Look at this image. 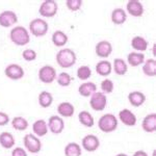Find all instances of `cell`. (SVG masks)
Instances as JSON below:
<instances>
[{
	"instance_id": "obj_1",
	"label": "cell",
	"mask_w": 156,
	"mask_h": 156,
	"mask_svg": "<svg viewBox=\"0 0 156 156\" xmlns=\"http://www.w3.org/2000/svg\"><path fill=\"white\" fill-rule=\"evenodd\" d=\"M77 60L76 53L72 49L64 48L60 49L56 54V62L60 68L69 69L73 67Z\"/></svg>"
},
{
	"instance_id": "obj_2",
	"label": "cell",
	"mask_w": 156,
	"mask_h": 156,
	"mask_svg": "<svg viewBox=\"0 0 156 156\" xmlns=\"http://www.w3.org/2000/svg\"><path fill=\"white\" fill-rule=\"evenodd\" d=\"M9 39L17 46H25L30 42V34L25 27L16 26L9 32Z\"/></svg>"
},
{
	"instance_id": "obj_3",
	"label": "cell",
	"mask_w": 156,
	"mask_h": 156,
	"mask_svg": "<svg viewBox=\"0 0 156 156\" xmlns=\"http://www.w3.org/2000/svg\"><path fill=\"white\" fill-rule=\"evenodd\" d=\"M118 119L115 115L112 114H106L103 115L101 118L98 121V127L102 132L105 133H110L115 131L118 128Z\"/></svg>"
},
{
	"instance_id": "obj_4",
	"label": "cell",
	"mask_w": 156,
	"mask_h": 156,
	"mask_svg": "<svg viewBox=\"0 0 156 156\" xmlns=\"http://www.w3.org/2000/svg\"><path fill=\"white\" fill-rule=\"evenodd\" d=\"M49 25L44 19L36 18L29 23V31L34 37H44L48 32Z\"/></svg>"
},
{
	"instance_id": "obj_5",
	"label": "cell",
	"mask_w": 156,
	"mask_h": 156,
	"mask_svg": "<svg viewBox=\"0 0 156 156\" xmlns=\"http://www.w3.org/2000/svg\"><path fill=\"white\" fill-rule=\"evenodd\" d=\"M58 5L54 0H45L41 3L39 9V14L44 18H52L57 14Z\"/></svg>"
},
{
	"instance_id": "obj_6",
	"label": "cell",
	"mask_w": 156,
	"mask_h": 156,
	"mask_svg": "<svg viewBox=\"0 0 156 156\" xmlns=\"http://www.w3.org/2000/svg\"><path fill=\"white\" fill-rule=\"evenodd\" d=\"M23 144L24 147L28 152L32 153V154H37L42 149V143L39 140V137L34 134L28 133L23 137Z\"/></svg>"
},
{
	"instance_id": "obj_7",
	"label": "cell",
	"mask_w": 156,
	"mask_h": 156,
	"mask_svg": "<svg viewBox=\"0 0 156 156\" xmlns=\"http://www.w3.org/2000/svg\"><path fill=\"white\" fill-rule=\"evenodd\" d=\"M107 98L102 92H96L90 97V105L96 112H102L106 107Z\"/></svg>"
},
{
	"instance_id": "obj_8",
	"label": "cell",
	"mask_w": 156,
	"mask_h": 156,
	"mask_svg": "<svg viewBox=\"0 0 156 156\" xmlns=\"http://www.w3.org/2000/svg\"><path fill=\"white\" fill-rule=\"evenodd\" d=\"M56 70L52 66H44L39 70V79L43 83L50 84L56 79Z\"/></svg>"
},
{
	"instance_id": "obj_9",
	"label": "cell",
	"mask_w": 156,
	"mask_h": 156,
	"mask_svg": "<svg viewBox=\"0 0 156 156\" xmlns=\"http://www.w3.org/2000/svg\"><path fill=\"white\" fill-rule=\"evenodd\" d=\"M48 130L51 131L53 134H59L65 129V122L62 117L59 115H52L48 120Z\"/></svg>"
},
{
	"instance_id": "obj_10",
	"label": "cell",
	"mask_w": 156,
	"mask_h": 156,
	"mask_svg": "<svg viewBox=\"0 0 156 156\" xmlns=\"http://www.w3.org/2000/svg\"><path fill=\"white\" fill-rule=\"evenodd\" d=\"M82 148L87 152H95L100 147V140L98 136L94 134H87L81 140Z\"/></svg>"
},
{
	"instance_id": "obj_11",
	"label": "cell",
	"mask_w": 156,
	"mask_h": 156,
	"mask_svg": "<svg viewBox=\"0 0 156 156\" xmlns=\"http://www.w3.org/2000/svg\"><path fill=\"white\" fill-rule=\"evenodd\" d=\"M4 74H5V76L7 78H9L12 80H20L24 76V70L19 65L11 64L5 68Z\"/></svg>"
},
{
	"instance_id": "obj_12",
	"label": "cell",
	"mask_w": 156,
	"mask_h": 156,
	"mask_svg": "<svg viewBox=\"0 0 156 156\" xmlns=\"http://www.w3.org/2000/svg\"><path fill=\"white\" fill-rule=\"evenodd\" d=\"M18 22V17L16 12L12 11H3L0 12V26L2 27H12Z\"/></svg>"
},
{
	"instance_id": "obj_13",
	"label": "cell",
	"mask_w": 156,
	"mask_h": 156,
	"mask_svg": "<svg viewBox=\"0 0 156 156\" xmlns=\"http://www.w3.org/2000/svg\"><path fill=\"white\" fill-rule=\"evenodd\" d=\"M126 9L127 12L132 17L138 18V17H142L144 14V5L140 1L137 0H130L127 2L126 4Z\"/></svg>"
},
{
	"instance_id": "obj_14",
	"label": "cell",
	"mask_w": 156,
	"mask_h": 156,
	"mask_svg": "<svg viewBox=\"0 0 156 156\" xmlns=\"http://www.w3.org/2000/svg\"><path fill=\"white\" fill-rule=\"evenodd\" d=\"M96 54L101 58H106L112 53V45L108 41H100L96 45Z\"/></svg>"
},
{
	"instance_id": "obj_15",
	"label": "cell",
	"mask_w": 156,
	"mask_h": 156,
	"mask_svg": "<svg viewBox=\"0 0 156 156\" xmlns=\"http://www.w3.org/2000/svg\"><path fill=\"white\" fill-rule=\"evenodd\" d=\"M119 119L125 126H129L132 127L136 124V117L133 114L131 110L127 109V108H124L119 112Z\"/></svg>"
},
{
	"instance_id": "obj_16",
	"label": "cell",
	"mask_w": 156,
	"mask_h": 156,
	"mask_svg": "<svg viewBox=\"0 0 156 156\" xmlns=\"http://www.w3.org/2000/svg\"><path fill=\"white\" fill-rule=\"evenodd\" d=\"M142 127L144 131L152 133L156 131V114H150L146 115L142 122Z\"/></svg>"
},
{
	"instance_id": "obj_17",
	"label": "cell",
	"mask_w": 156,
	"mask_h": 156,
	"mask_svg": "<svg viewBox=\"0 0 156 156\" xmlns=\"http://www.w3.org/2000/svg\"><path fill=\"white\" fill-rule=\"evenodd\" d=\"M32 131H34V135H37V137L45 136L48 132V125L47 122L43 119L37 120L36 122L32 124Z\"/></svg>"
},
{
	"instance_id": "obj_18",
	"label": "cell",
	"mask_w": 156,
	"mask_h": 156,
	"mask_svg": "<svg viewBox=\"0 0 156 156\" xmlns=\"http://www.w3.org/2000/svg\"><path fill=\"white\" fill-rule=\"evenodd\" d=\"M128 101L134 107H140L146 102V96L142 92H131L128 95Z\"/></svg>"
},
{
	"instance_id": "obj_19",
	"label": "cell",
	"mask_w": 156,
	"mask_h": 156,
	"mask_svg": "<svg viewBox=\"0 0 156 156\" xmlns=\"http://www.w3.org/2000/svg\"><path fill=\"white\" fill-rule=\"evenodd\" d=\"M57 112H58L59 117L64 118H70L74 115L75 107L72 103L70 102H62L57 106Z\"/></svg>"
},
{
	"instance_id": "obj_20",
	"label": "cell",
	"mask_w": 156,
	"mask_h": 156,
	"mask_svg": "<svg viewBox=\"0 0 156 156\" xmlns=\"http://www.w3.org/2000/svg\"><path fill=\"white\" fill-rule=\"evenodd\" d=\"M97 92V85L94 82H83L78 87V93L82 97H90L94 93Z\"/></svg>"
},
{
	"instance_id": "obj_21",
	"label": "cell",
	"mask_w": 156,
	"mask_h": 156,
	"mask_svg": "<svg viewBox=\"0 0 156 156\" xmlns=\"http://www.w3.org/2000/svg\"><path fill=\"white\" fill-rule=\"evenodd\" d=\"M127 20V12L121 7L115 9L112 12V21L115 25H122L126 22Z\"/></svg>"
},
{
	"instance_id": "obj_22",
	"label": "cell",
	"mask_w": 156,
	"mask_h": 156,
	"mask_svg": "<svg viewBox=\"0 0 156 156\" xmlns=\"http://www.w3.org/2000/svg\"><path fill=\"white\" fill-rule=\"evenodd\" d=\"M112 71V65L108 60H100L99 62L96 65V72L100 76L106 77L108 75H110V73Z\"/></svg>"
},
{
	"instance_id": "obj_23",
	"label": "cell",
	"mask_w": 156,
	"mask_h": 156,
	"mask_svg": "<svg viewBox=\"0 0 156 156\" xmlns=\"http://www.w3.org/2000/svg\"><path fill=\"white\" fill-rule=\"evenodd\" d=\"M148 45H149V43L143 37L136 36L131 40V47L136 52H140L142 53V52L146 51L148 48Z\"/></svg>"
},
{
	"instance_id": "obj_24",
	"label": "cell",
	"mask_w": 156,
	"mask_h": 156,
	"mask_svg": "<svg viewBox=\"0 0 156 156\" xmlns=\"http://www.w3.org/2000/svg\"><path fill=\"white\" fill-rule=\"evenodd\" d=\"M127 62L131 67H138L145 62V55L140 52H130L127 56Z\"/></svg>"
},
{
	"instance_id": "obj_25",
	"label": "cell",
	"mask_w": 156,
	"mask_h": 156,
	"mask_svg": "<svg viewBox=\"0 0 156 156\" xmlns=\"http://www.w3.org/2000/svg\"><path fill=\"white\" fill-rule=\"evenodd\" d=\"M15 143V137L12 133L9 132H1L0 133V146L4 149H11L14 147Z\"/></svg>"
},
{
	"instance_id": "obj_26",
	"label": "cell",
	"mask_w": 156,
	"mask_h": 156,
	"mask_svg": "<svg viewBox=\"0 0 156 156\" xmlns=\"http://www.w3.org/2000/svg\"><path fill=\"white\" fill-rule=\"evenodd\" d=\"M143 72L146 76H156V60L153 58L145 60V62L143 64Z\"/></svg>"
},
{
	"instance_id": "obj_27",
	"label": "cell",
	"mask_w": 156,
	"mask_h": 156,
	"mask_svg": "<svg viewBox=\"0 0 156 156\" xmlns=\"http://www.w3.org/2000/svg\"><path fill=\"white\" fill-rule=\"evenodd\" d=\"M52 43L56 47H64L68 43V36L62 30H56L52 34Z\"/></svg>"
},
{
	"instance_id": "obj_28",
	"label": "cell",
	"mask_w": 156,
	"mask_h": 156,
	"mask_svg": "<svg viewBox=\"0 0 156 156\" xmlns=\"http://www.w3.org/2000/svg\"><path fill=\"white\" fill-rule=\"evenodd\" d=\"M78 120H79V122L81 123L84 127L90 128L95 125L94 117H93L89 112H87V110H82V112H79V115H78Z\"/></svg>"
},
{
	"instance_id": "obj_29",
	"label": "cell",
	"mask_w": 156,
	"mask_h": 156,
	"mask_svg": "<svg viewBox=\"0 0 156 156\" xmlns=\"http://www.w3.org/2000/svg\"><path fill=\"white\" fill-rule=\"evenodd\" d=\"M53 103V96H52L51 93L44 90L41 92L39 95V104L40 106L43 108H48L51 106V104Z\"/></svg>"
},
{
	"instance_id": "obj_30",
	"label": "cell",
	"mask_w": 156,
	"mask_h": 156,
	"mask_svg": "<svg viewBox=\"0 0 156 156\" xmlns=\"http://www.w3.org/2000/svg\"><path fill=\"white\" fill-rule=\"evenodd\" d=\"M114 71L119 76H123L128 71V65L126 64V62L124 59L115 58L114 60Z\"/></svg>"
},
{
	"instance_id": "obj_31",
	"label": "cell",
	"mask_w": 156,
	"mask_h": 156,
	"mask_svg": "<svg viewBox=\"0 0 156 156\" xmlns=\"http://www.w3.org/2000/svg\"><path fill=\"white\" fill-rule=\"evenodd\" d=\"M12 127L18 131H24L28 128V121L23 117H15L12 120Z\"/></svg>"
},
{
	"instance_id": "obj_32",
	"label": "cell",
	"mask_w": 156,
	"mask_h": 156,
	"mask_svg": "<svg viewBox=\"0 0 156 156\" xmlns=\"http://www.w3.org/2000/svg\"><path fill=\"white\" fill-rule=\"evenodd\" d=\"M65 155L66 156H80L81 148L77 143H69L65 147Z\"/></svg>"
},
{
	"instance_id": "obj_33",
	"label": "cell",
	"mask_w": 156,
	"mask_h": 156,
	"mask_svg": "<svg viewBox=\"0 0 156 156\" xmlns=\"http://www.w3.org/2000/svg\"><path fill=\"white\" fill-rule=\"evenodd\" d=\"M72 77L71 75L69 74V73H66V72H62L60 73L58 76H56V81L57 83H58L60 87H69L70 84H71L72 82Z\"/></svg>"
},
{
	"instance_id": "obj_34",
	"label": "cell",
	"mask_w": 156,
	"mask_h": 156,
	"mask_svg": "<svg viewBox=\"0 0 156 156\" xmlns=\"http://www.w3.org/2000/svg\"><path fill=\"white\" fill-rule=\"evenodd\" d=\"M92 76V70L89 66H80L77 69V77L82 81H85Z\"/></svg>"
},
{
	"instance_id": "obj_35",
	"label": "cell",
	"mask_w": 156,
	"mask_h": 156,
	"mask_svg": "<svg viewBox=\"0 0 156 156\" xmlns=\"http://www.w3.org/2000/svg\"><path fill=\"white\" fill-rule=\"evenodd\" d=\"M114 82H112V80L108 79H104L103 81L101 82V84H100V87H101L102 90V93L103 94H110V93H112V90H114Z\"/></svg>"
},
{
	"instance_id": "obj_36",
	"label": "cell",
	"mask_w": 156,
	"mask_h": 156,
	"mask_svg": "<svg viewBox=\"0 0 156 156\" xmlns=\"http://www.w3.org/2000/svg\"><path fill=\"white\" fill-rule=\"evenodd\" d=\"M66 6L68 9L71 12H77L81 9L82 6V0H67Z\"/></svg>"
},
{
	"instance_id": "obj_37",
	"label": "cell",
	"mask_w": 156,
	"mask_h": 156,
	"mask_svg": "<svg viewBox=\"0 0 156 156\" xmlns=\"http://www.w3.org/2000/svg\"><path fill=\"white\" fill-rule=\"evenodd\" d=\"M37 52L34 49H25L22 52V57L26 60V62H34L37 59Z\"/></svg>"
},
{
	"instance_id": "obj_38",
	"label": "cell",
	"mask_w": 156,
	"mask_h": 156,
	"mask_svg": "<svg viewBox=\"0 0 156 156\" xmlns=\"http://www.w3.org/2000/svg\"><path fill=\"white\" fill-rule=\"evenodd\" d=\"M9 122V115L3 112H0V126H5Z\"/></svg>"
},
{
	"instance_id": "obj_39",
	"label": "cell",
	"mask_w": 156,
	"mask_h": 156,
	"mask_svg": "<svg viewBox=\"0 0 156 156\" xmlns=\"http://www.w3.org/2000/svg\"><path fill=\"white\" fill-rule=\"evenodd\" d=\"M12 156H27V153L23 148L17 147L12 151Z\"/></svg>"
},
{
	"instance_id": "obj_40",
	"label": "cell",
	"mask_w": 156,
	"mask_h": 156,
	"mask_svg": "<svg viewBox=\"0 0 156 156\" xmlns=\"http://www.w3.org/2000/svg\"><path fill=\"white\" fill-rule=\"evenodd\" d=\"M133 156H148L147 153L143 150H140V151H136V152L133 154Z\"/></svg>"
},
{
	"instance_id": "obj_41",
	"label": "cell",
	"mask_w": 156,
	"mask_h": 156,
	"mask_svg": "<svg viewBox=\"0 0 156 156\" xmlns=\"http://www.w3.org/2000/svg\"><path fill=\"white\" fill-rule=\"evenodd\" d=\"M152 52H153V55L156 56V43L153 45V49H152Z\"/></svg>"
},
{
	"instance_id": "obj_42",
	"label": "cell",
	"mask_w": 156,
	"mask_h": 156,
	"mask_svg": "<svg viewBox=\"0 0 156 156\" xmlns=\"http://www.w3.org/2000/svg\"><path fill=\"white\" fill-rule=\"evenodd\" d=\"M115 156H128V155L125 154V153H119V154H117Z\"/></svg>"
},
{
	"instance_id": "obj_43",
	"label": "cell",
	"mask_w": 156,
	"mask_h": 156,
	"mask_svg": "<svg viewBox=\"0 0 156 156\" xmlns=\"http://www.w3.org/2000/svg\"><path fill=\"white\" fill-rule=\"evenodd\" d=\"M152 156H156V150L153 151V155H152Z\"/></svg>"
}]
</instances>
